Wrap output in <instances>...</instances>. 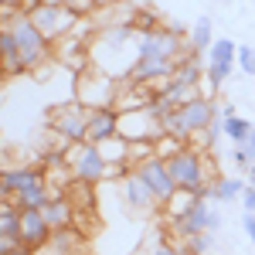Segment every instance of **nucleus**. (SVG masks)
Instances as JSON below:
<instances>
[{"mask_svg":"<svg viewBox=\"0 0 255 255\" xmlns=\"http://www.w3.org/2000/svg\"><path fill=\"white\" fill-rule=\"evenodd\" d=\"M7 27H10L14 41H17V51H20V65H24V72H34L38 65H44V61L51 58V44L41 38V31L31 24V17H27V14H17V17L10 20Z\"/></svg>","mask_w":255,"mask_h":255,"instance_id":"39448f33","label":"nucleus"},{"mask_svg":"<svg viewBox=\"0 0 255 255\" xmlns=\"http://www.w3.org/2000/svg\"><path fill=\"white\" fill-rule=\"evenodd\" d=\"M65 7H68L75 17H85V14H92V10H96L99 3H96V0H65Z\"/></svg>","mask_w":255,"mask_h":255,"instance_id":"7c9ffc66","label":"nucleus"},{"mask_svg":"<svg viewBox=\"0 0 255 255\" xmlns=\"http://www.w3.org/2000/svg\"><path fill=\"white\" fill-rule=\"evenodd\" d=\"M235 55H238V44L232 38H218L211 44V51H208V68H204V96L211 99L225 85V79L232 75V68H235Z\"/></svg>","mask_w":255,"mask_h":255,"instance_id":"6e6552de","label":"nucleus"},{"mask_svg":"<svg viewBox=\"0 0 255 255\" xmlns=\"http://www.w3.org/2000/svg\"><path fill=\"white\" fill-rule=\"evenodd\" d=\"M232 163L238 167V177L249 174V167H252V157H249V150H245V146H235V150H232Z\"/></svg>","mask_w":255,"mask_h":255,"instance_id":"c756f323","label":"nucleus"},{"mask_svg":"<svg viewBox=\"0 0 255 255\" xmlns=\"http://www.w3.org/2000/svg\"><path fill=\"white\" fill-rule=\"evenodd\" d=\"M119 136V113L109 106V109H96V113H89V139L85 143H106V139Z\"/></svg>","mask_w":255,"mask_h":255,"instance_id":"dca6fc26","label":"nucleus"},{"mask_svg":"<svg viewBox=\"0 0 255 255\" xmlns=\"http://www.w3.org/2000/svg\"><path fill=\"white\" fill-rule=\"evenodd\" d=\"M27 17H31V24L41 31V38L48 41V44H55V41H61L65 34H72V27L82 20V17H75L68 7H48V3H38Z\"/></svg>","mask_w":255,"mask_h":255,"instance_id":"1a4fd4ad","label":"nucleus"},{"mask_svg":"<svg viewBox=\"0 0 255 255\" xmlns=\"http://www.w3.org/2000/svg\"><path fill=\"white\" fill-rule=\"evenodd\" d=\"M245 187H249V180H242V177H215L204 191V201H235L238 194H245Z\"/></svg>","mask_w":255,"mask_h":255,"instance_id":"6ab92c4d","label":"nucleus"},{"mask_svg":"<svg viewBox=\"0 0 255 255\" xmlns=\"http://www.w3.org/2000/svg\"><path fill=\"white\" fill-rule=\"evenodd\" d=\"M119 136L126 139V143H139V139L157 143L167 133H163L160 119L153 116V109L146 106V109H133V113H119Z\"/></svg>","mask_w":255,"mask_h":255,"instance_id":"9d476101","label":"nucleus"},{"mask_svg":"<svg viewBox=\"0 0 255 255\" xmlns=\"http://www.w3.org/2000/svg\"><path fill=\"white\" fill-rule=\"evenodd\" d=\"M48 126L51 133L65 143H85L89 139V109H82L79 102H61L48 113Z\"/></svg>","mask_w":255,"mask_h":255,"instance_id":"0eeeda50","label":"nucleus"},{"mask_svg":"<svg viewBox=\"0 0 255 255\" xmlns=\"http://www.w3.org/2000/svg\"><path fill=\"white\" fill-rule=\"evenodd\" d=\"M136 58H150V61H180L184 58V31L180 27H163L136 34Z\"/></svg>","mask_w":255,"mask_h":255,"instance_id":"7ed1b4c3","label":"nucleus"},{"mask_svg":"<svg viewBox=\"0 0 255 255\" xmlns=\"http://www.w3.org/2000/svg\"><path fill=\"white\" fill-rule=\"evenodd\" d=\"M116 92H119V82L102 75L99 68H89V72L75 75V102H79L82 109H89V113L109 109L116 102Z\"/></svg>","mask_w":255,"mask_h":255,"instance_id":"20e7f679","label":"nucleus"},{"mask_svg":"<svg viewBox=\"0 0 255 255\" xmlns=\"http://www.w3.org/2000/svg\"><path fill=\"white\" fill-rule=\"evenodd\" d=\"M242 204H245V211H252L255 215V184L245 187V194H242Z\"/></svg>","mask_w":255,"mask_h":255,"instance_id":"2f4dec72","label":"nucleus"},{"mask_svg":"<svg viewBox=\"0 0 255 255\" xmlns=\"http://www.w3.org/2000/svg\"><path fill=\"white\" fill-rule=\"evenodd\" d=\"M136 174H139V180L146 184V191L153 194L157 208H163V204L177 194V184H174V177H170V170H167V160H157V157L146 160V163L136 167Z\"/></svg>","mask_w":255,"mask_h":255,"instance_id":"f8f14e48","label":"nucleus"},{"mask_svg":"<svg viewBox=\"0 0 255 255\" xmlns=\"http://www.w3.org/2000/svg\"><path fill=\"white\" fill-rule=\"evenodd\" d=\"M82 20L72 27V34H65L61 41L51 44V58L58 61L61 68L75 72V75H82V72L92 68V58H89V41L92 38H89V24H82Z\"/></svg>","mask_w":255,"mask_h":255,"instance_id":"423d86ee","label":"nucleus"},{"mask_svg":"<svg viewBox=\"0 0 255 255\" xmlns=\"http://www.w3.org/2000/svg\"><path fill=\"white\" fill-rule=\"evenodd\" d=\"M0 82H3V72H0Z\"/></svg>","mask_w":255,"mask_h":255,"instance_id":"4c0bfd02","label":"nucleus"},{"mask_svg":"<svg viewBox=\"0 0 255 255\" xmlns=\"http://www.w3.org/2000/svg\"><path fill=\"white\" fill-rule=\"evenodd\" d=\"M201 201H204V197L194 194V191H177V194L163 204V215H167V221H180L187 211H194V204H201Z\"/></svg>","mask_w":255,"mask_h":255,"instance_id":"412c9836","label":"nucleus"},{"mask_svg":"<svg viewBox=\"0 0 255 255\" xmlns=\"http://www.w3.org/2000/svg\"><path fill=\"white\" fill-rule=\"evenodd\" d=\"M0 187H3V197H17L24 191H34V187H48L44 180V167H3L0 170Z\"/></svg>","mask_w":255,"mask_h":255,"instance_id":"ddd939ff","label":"nucleus"},{"mask_svg":"<svg viewBox=\"0 0 255 255\" xmlns=\"http://www.w3.org/2000/svg\"><path fill=\"white\" fill-rule=\"evenodd\" d=\"M218 225H221V215L211 211L208 201H201V204H194V211H187L180 221H170V235L184 242V238H191V235H211Z\"/></svg>","mask_w":255,"mask_h":255,"instance_id":"9b49d317","label":"nucleus"},{"mask_svg":"<svg viewBox=\"0 0 255 255\" xmlns=\"http://www.w3.org/2000/svg\"><path fill=\"white\" fill-rule=\"evenodd\" d=\"M51 242V225L41 211H20V245L38 252V249H48Z\"/></svg>","mask_w":255,"mask_h":255,"instance_id":"4468645a","label":"nucleus"},{"mask_svg":"<svg viewBox=\"0 0 255 255\" xmlns=\"http://www.w3.org/2000/svg\"><path fill=\"white\" fill-rule=\"evenodd\" d=\"M99 153H102V160L113 167V163H126V157H129V143L123 136H113V139H106V143H99ZM129 167V163H126Z\"/></svg>","mask_w":255,"mask_h":255,"instance_id":"5701e85b","label":"nucleus"},{"mask_svg":"<svg viewBox=\"0 0 255 255\" xmlns=\"http://www.w3.org/2000/svg\"><path fill=\"white\" fill-rule=\"evenodd\" d=\"M235 61H238V68H242L245 75H255V48H245V44H238Z\"/></svg>","mask_w":255,"mask_h":255,"instance_id":"c85d7f7f","label":"nucleus"},{"mask_svg":"<svg viewBox=\"0 0 255 255\" xmlns=\"http://www.w3.org/2000/svg\"><path fill=\"white\" fill-rule=\"evenodd\" d=\"M167 170H170V177H174L177 191H194V194L204 197L211 177H215V163L204 157V150L184 146L177 157L167 160Z\"/></svg>","mask_w":255,"mask_h":255,"instance_id":"f257e3e1","label":"nucleus"},{"mask_svg":"<svg viewBox=\"0 0 255 255\" xmlns=\"http://www.w3.org/2000/svg\"><path fill=\"white\" fill-rule=\"evenodd\" d=\"M96 3H102V7H106V0H96Z\"/></svg>","mask_w":255,"mask_h":255,"instance_id":"e433bc0d","label":"nucleus"},{"mask_svg":"<svg viewBox=\"0 0 255 255\" xmlns=\"http://www.w3.org/2000/svg\"><path fill=\"white\" fill-rule=\"evenodd\" d=\"M0 238H20V211L17 208L0 215Z\"/></svg>","mask_w":255,"mask_h":255,"instance_id":"a878e982","label":"nucleus"},{"mask_svg":"<svg viewBox=\"0 0 255 255\" xmlns=\"http://www.w3.org/2000/svg\"><path fill=\"white\" fill-rule=\"evenodd\" d=\"M7 255H34V252H31V249H24V245H20V249H14V252H7Z\"/></svg>","mask_w":255,"mask_h":255,"instance_id":"f704fd0d","label":"nucleus"},{"mask_svg":"<svg viewBox=\"0 0 255 255\" xmlns=\"http://www.w3.org/2000/svg\"><path fill=\"white\" fill-rule=\"evenodd\" d=\"M252 126L255 123H249L245 116H232V119H225V136L232 139L235 146H245L249 136H252Z\"/></svg>","mask_w":255,"mask_h":255,"instance_id":"b1692460","label":"nucleus"},{"mask_svg":"<svg viewBox=\"0 0 255 255\" xmlns=\"http://www.w3.org/2000/svg\"><path fill=\"white\" fill-rule=\"evenodd\" d=\"M153 238H157V242H150V245H146V255H187L180 245H174L167 235H160V232H157Z\"/></svg>","mask_w":255,"mask_h":255,"instance_id":"cd10ccee","label":"nucleus"},{"mask_svg":"<svg viewBox=\"0 0 255 255\" xmlns=\"http://www.w3.org/2000/svg\"><path fill=\"white\" fill-rule=\"evenodd\" d=\"M211 245H215V238H211V235H191V238L180 242V249H184L187 255H208V252H211Z\"/></svg>","mask_w":255,"mask_h":255,"instance_id":"bb28decb","label":"nucleus"},{"mask_svg":"<svg viewBox=\"0 0 255 255\" xmlns=\"http://www.w3.org/2000/svg\"><path fill=\"white\" fill-rule=\"evenodd\" d=\"M82 232L72 225V228H58V232H51V242H48V249L55 255H79L82 249Z\"/></svg>","mask_w":255,"mask_h":255,"instance_id":"aec40b11","label":"nucleus"},{"mask_svg":"<svg viewBox=\"0 0 255 255\" xmlns=\"http://www.w3.org/2000/svg\"><path fill=\"white\" fill-rule=\"evenodd\" d=\"M0 72H3V79L7 75H20L24 72V65H20V51H17V41L10 34V27L7 24H0Z\"/></svg>","mask_w":255,"mask_h":255,"instance_id":"a211bd4d","label":"nucleus"},{"mask_svg":"<svg viewBox=\"0 0 255 255\" xmlns=\"http://www.w3.org/2000/svg\"><path fill=\"white\" fill-rule=\"evenodd\" d=\"M191 55H201V51H211V17H197V24L191 27Z\"/></svg>","mask_w":255,"mask_h":255,"instance_id":"4be33fe9","label":"nucleus"},{"mask_svg":"<svg viewBox=\"0 0 255 255\" xmlns=\"http://www.w3.org/2000/svg\"><path fill=\"white\" fill-rule=\"evenodd\" d=\"M41 215L48 218L51 232H58V228H72V225H75V204L68 201V194L51 197V201L41 208Z\"/></svg>","mask_w":255,"mask_h":255,"instance_id":"f3484780","label":"nucleus"},{"mask_svg":"<svg viewBox=\"0 0 255 255\" xmlns=\"http://www.w3.org/2000/svg\"><path fill=\"white\" fill-rule=\"evenodd\" d=\"M61 160H65V167L72 170V177H75L79 184L96 187L102 180H109V163L102 160L99 146H92V143H72V146L61 153Z\"/></svg>","mask_w":255,"mask_h":255,"instance_id":"f03ea898","label":"nucleus"},{"mask_svg":"<svg viewBox=\"0 0 255 255\" xmlns=\"http://www.w3.org/2000/svg\"><path fill=\"white\" fill-rule=\"evenodd\" d=\"M184 146H191V143H184V139H177V136H160L157 143H153V150H157V160H170V157H177Z\"/></svg>","mask_w":255,"mask_h":255,"instance_id":"393cba45","label":"nucleus"},{"mask_svg":"<svg viewBox=\"0 0 255 255\" xmlns=\"http://www.w3.org/2000/svg\"><path fill=\"white\" fill-rule=\"evenodd\" d=\"M41 3H48V7H65V0H41Z\"/></svg>","mask_w":255,"mask_h":255,"instance_id":"c9c22d12","label":"nucleus"},{"mask_svg":"<svg viewBox=\"0 0 255 255\" xmlns=\"http://www.w3.org/2000/svg\"><path fill=\"white\" fill-rule=\"evenodd\" d=\"M242 225H245V232H249V238H252V245H255V215H252V211H245Z\"/></svg>","mask_w":255,"mask_h":255,"instance_id":"473e14b6","label":"nucleus"},{"mask_svg":"<svg viewBox=\"0 0 255 255\" xmlns=\"http://www.w3.org/2000/svg\"><path fill=\"white\" fill-rule=\"evenodd\" d=\"M119 194H123V201H126V208H129V211H136V215H150V211L157 208L153 194L146 191V184L139 180L136 170H129V174L119 180Z\"/></svg>","mask_w":255,"mask_h":255,"instance_id":"2eb2a0df","label":"nucleus"},{"mask_svg":"<svg viewBox=\"0 0 255 255\" xmlns=\"http://www.w3.org/2000/svg\"><path fill=\"white\" fill-rule=\"evenodd\" d=\"M245 150H249V157H252V163H255V126H252V136L245 143Z\"/></svg>","mask_w":255,"mask_h":255,"instance_id":"72a5a7b5","label":"nucleus"}]
</instances>
